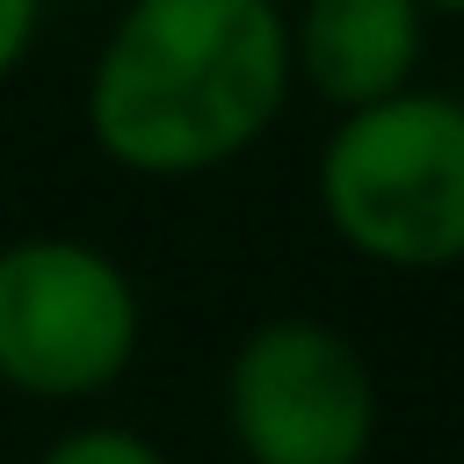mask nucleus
<instances>
[{"mask_svg":"<svg viewBox=\"0 0 464 464\" xmlns=\"http://www.w3.org/2000/svg\"><path fill=\"white\" fill-rule=\"evenodd\" d=\"M312 196L326 232L370 268H464V94L406 87L392 102L334 116Z\"/></svg>","mask_w":464,"mask_h":464,"instance_id":"2","label":"nucleus"},{"mask_svg":"<svg viewBox=\"0 0 464 464\" xmlns=\"http://www.w3.org/2000/svg\"><path fill=\"white\" fill-rule=\"evenodd\" d=\"M290 87L283 0H130L87 65L80 116L109 167L196 181L254 152Z\"/></svg>","mask_w":464,"mask_h":464,"instance_id":"1","label":"nucleus"},{"mask_svg":"<svg viewBox=\"0 0 464 464\" xmlns=\"http://www.w3.org/2000/svg\"><path fill=\"white\" fill-rule=\"evenodd\" d=\"M283 22H290V80H304L334 116L420 87L428 14L413 0H297V14Z\"/></svg>","mask_w":464,"mask_h":464,"instance_id":"5","label":"nucleus"},{"mask_svg":"<svg viewBox=\"0 0 464 464\" xmlns=\"http://www.w3.org/2000/svg\"><path fill=\"white\" fill-rule=\"evenodd\" d=\"M225 435L246 464H370L377 377L355 334L312 312H276L225 362Z\"/></svg>","mask_w":464,"mask_h":464,"instance_id":"4","label":"nucleus"},{"mask_svg":"<svg viewBox=\"0 0 464 464\" xmlns=\"http://www.w3.org/2000/svg\"><path fill=\"white\" fill-rule=\"evenodd\" d=\"M36 464H167V450L123 420H80L36 450Z\"/></svg>","mask_w":464,"mask_h":464,"instance_id":"6","label":"nucleus"},{"mask_svg":"<svg viewBox=\"0 0 464 464\" xmlns=\"http://www.w3.org/2000/svg\"><path fill=\"white\" fill-rule=\"evenodd\" d=\"M145 297L116 254L72 232L0 239V392L80 406L130 377Z\"/></svg>","mask_w":464,"mask_h":464,"instance_id":"3","label":"nucleus"},{"mask_svg":"<svg viewBox=\"0 0 464 464\" xmlns=\"http://www.w3.org/2000/svg\"><path fill=\"white\" fill-rule=\"evenodd\" d=\"M36 36H44V0H0V87L29 65Z\"/></svg>","mask_w":464,"mask_h":464,"instance_id":"7","label":"nucleus"},{"mask_svg":"<svg viewBox=\"0 0 464 464\" xmlns=\"http://www.w3.org/2000/svg\"><path fill=\"white\" fill-rule=\"evenodd\" d=\"M420 14H450V22H464V0H413Z\"/></svg>","mask_w":464,"mask_h":464,"instance_id":"8","label":"nucleus"}]
</instances>
